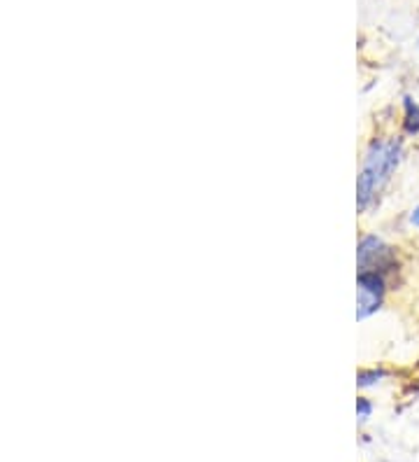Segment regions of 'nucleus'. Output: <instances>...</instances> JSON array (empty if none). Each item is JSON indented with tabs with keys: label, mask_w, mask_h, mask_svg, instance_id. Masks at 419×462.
<instances>
[{
	"label": "nucleus",
	"mask_w": 419,
	"mask_h": 462,
	"mask_svg": "<svg viewBox=\"0 0 419 462\" xmlns=\"http://www.w3.org/2000/svg\"><path fill=\"white\" fill-rule=\"evenodd\" d=\"M403 159V141L401 138H382L373 141L366 150L363 166L359 171L357 180V208L359 213L366 210L378 201L387 185H389L391 175L396 173Z\"/></svg>",
	"instance_id": "1"
},
{
	"label": "nucleus",
	"mask_w": 419,
	"mask_h": 462,
	"mask_svg": "<svg viewBox=\"0 0 419 462\" xmlns=\"http://www.w3.org/2000/svg\"><path fill=\"white\" fill-rule=\"evenodd\" d=\"M385 378H387L385 369H363V372H359L357 376V385L359 388H373V385L382 383Z\"/></svg>",
	"instance_id": "5"
},
{
	"label": "nucleus",
	"mask_w": 419,
	"mask_h": 462,
	"mask_svg": "<svg viewBox=\"0 0 419 462\" xmlns=\"http://www.w3.org/2000/svg\"><path fill=\"white\" fill-rule=\"evenodd\" d=\"M408 220H410V225L414 226V229H419V203H417V206H414L413 210H410Z\"/></svg>",
	"instance_id": "7"
},
{
	"label": "nucleus",
	"mask_w": 419,
	"mask_h": 462,
	"mask_svg": "<svg viewBox=\"0 0 419 462\" xmlns=\"http://www.w3.org/2000/svg\"><path fill=\"white\" fill-rule=\"evenodd\" d=\"M370 413H373V402H370L369 397H359V400H357L359 423H366V420L370 418Z\"/></svg>",
	"instance_id": "6"
},
{
	"label": "nucleus",
	"mask_w": 419,
	"mask_h": 462,
	"mask_svg": "<svg viewBox=\"0 0 419 462\" xmlns=\"http://www.w3.org/2000/svg\"><path fill=\"white\" fill-rule=\"evenodd\" d=\"M403 134L419 135V103L413 97L403 98Z\"/></svg>",
	"instance_id": "4"
},
{
	"label": "nucleus",
	"mask_w": 419,
	"mask_h": 462,
	"mask_svg": "<svg viewBox=\"0 0 419 462\" xmlns=\"http://www.w3.org/2000/svg\"><path fill=\"white\" fill-rule=\"evenodd\" d=\"M357 264L359 271H380L389 278L394 271H398L396 250L391 248L389 243L382 241L380 236L369 234L357 245Z\"/></svg>",
	"instance_id": "2"
},
{
	"label": "nucleus",
	"mask_w": 419,
	"mask_h": 462,
	"mask_svg": "<svg viewBox=\"0 0 419 462\" xmlns=\"http://www.w3.org/2000/svg\"><path fill=\"white\" fill-rule=\"evenodd\" d=\"M357 285V320H366L382 309L389 282L380 271H359Z\"/></svg>",
	"instance_id": "3"
}]
</instances>
